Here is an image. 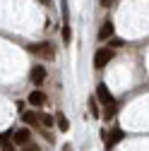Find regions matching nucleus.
<instances>
[{"label": "nucleus", "mask_w": 149, "mask_h": 151, "mask_svg": "<svg viewBox=\"0 0 149 151\" xmlns=\"http://www.w3.org/2000/svg\"><path fill=\"white\" fill-rule=\"evenodd\" d=\"M96 99H99L106 108H116V99L111 96V91H108L106 84H99V86H96Z\"/></svg>", "instance_id": "obj_1"}, {"label": "nucleus", "mask_w": 149, "mask_h": 151, "mask_svg": "<svg viewBox=\"0 0 149 151\" xmlns=\"http://www.w3.org/2000/svg\"><path fill=\"white\" fill-rule=\"evenodd\" d=\"M111 58H113V50H111V48H101V50H96V55H94V65H96V70L106 67V65L111 63Z\"/></svg>", "instance_id": "obj_2"}, {"label": "nucleus", "mask_w": 149, "mask_h": 151, "mask_svg": "<svg viewBox=\"0 0 149 151\" xmlns=\"http://www.w3.org/2000/svg\"><path fill=\"white\" fill-rule=\"evenodd\" d=\"M29 50L36 53V55H43V58H48V60L53 58V46H51V43H31Z\"/></svg>", "instance_id": "obj_3"}, {"label": "nucleus", "mask_w": 149, "mask_h": 151, "mask_svg": "<svg viewBox=\"0 0 149 151\" xmlns=\"http://www.w3.org/2000/svg\"><path fill=\"white\" fill-rule=\"evenodd\" d=\"M12 139H14V144H22V146H27V144H29V139H31V132H29L27 127H22V129L12 132Z\"/></svg>", "instance_id": "obj_4"}, {"label": "nucleus", "mask_w": 149, "mask_h": 151, "mask_svg": "<svg viewBox=\"0 0 149 151\" xmlns=\"http://www.w3.org/2000/svg\"><path fill=\"white\" fill-rule=\"evenodd\" d=\"M43 79H46V70H43L41 65H36V67L31 70V82H34V84H43Z\"/></svg>", "instance_id": "obj_5"}, {"label": "nucleus", "mask_w": 149, "mask_h": 151, "mask_svg": "<svg viewBox=\"0 0 149 151\" xmlns=\"http://www.w3.org/2000/svg\"><path fill=\"white\" fill-rule=\"evenodd\" d=\"M0 144H3V151H14V142H12V132H5V134H0Z\"/></svg>", "instance_id": "obj_6"}, {"label": "nucleus", "mask_w": 149, "mask_h": 151, "mask_svg": "<svg viewBox=\"0 0 149 151\" xmlns=\"http://www.w3.org/2000/svg\"><path fill=\"white\" fill-rule=\"evenodd\" d=\"M29 103L31 106H43L46 103V93L43 91H31L29 93Z\"/></svg>", "instance_id": "obj_7"}, {"label": "nucleus", "mask_w": 149, "mask_h": 151, "mask_svg": "<svg viewBox=\"0 0 149 151\" xmlns=\"http://www.w3.org/2000/svg\"><path fill=\"white\" fill-rule=\"evenodd\" d=\"M123 137H125V134H123V129H118V127H116V129L108 134V146H116V144H118Z\"/></svg>", "instance_id": "obj_8"}, {"label": "nucleus", "mask_w": 149, "mask_h": 151, "mask_svg": "<svg viewBox=\"0 0 149 151\" xmlns=\"http://www.w3.org/2000/svg\"><path fill=\"white\" fill-rule=\"evenodd\" d=\"M111 36H113V24L106 22V24L101 27V31H99V39H101V41H106V39H111Z\"/></svg>", "instance_id": "obj_9"}, {"label": "nucleus", "mask_w": 149, "mask_h": 151, "mask_svg": "<svg viewBox=\"0 0 149 151\" xmlns=\"http://www.w3.org/2000/svg\"><path fill=\"white\" fill-rule=\"evenodd\" d=\"M55 120H58V127H60L63 132H67V129H70V122H67V118L63 115V113H58V118H55Z\"/></svg>", "instance_id": "obj_10"}, {"label": "nucleus", "mask_w": 149, "mask_h": 151, "mask_svg": "<svg viewBox=\"0 0 149 151\" xmlns=\"http://www.w3.org/2000/svg\"><path fill=\"white\" fill-rule=\"evenodd\" d=\"M39 122H41L43 127H51V125H53V115H48V113H41V115H39Z\"/></svg>", "instance_id": "obj_11"}, {"label": "nucleus", "mask_w": 149, "mask_h": 151, "mask_svg": "<svg viewBox=\"0 0 149 151\" xmlns=\"http://www.w3.org/2000/svg\"><path fill=\"white\" fill-rule=\"evenodd\" d=\"M24 122H39V115H36V113H24Z\"/></svg>", "instance_id": "obj_12"}, {"label": "nucleus", "mask_w": 149, "mask_h": 151, "mask_svg": "<svg viewBox=\"0 0 149 151\" xmlns=\"http://www.w3.org/2000/svg\"><path fill=\"white\" fill-rule=\"evenodd\" d=\"M89 108H91V115H94V118H99V108H96V99H91V101H89Z\"/></svg>", "instance_id": "obj_13"}, {"label": "nucleus", "mask_w": 149, "mask_h": 151, "mask_svg": "<svg viewBox=\"0 0 149 151\" xmlns=\"http://www.w3.org/2000/svg\"><path fill=\"white\" fill-rule=\"evenodd\" d=\"M63 41H65V46L70 43V27H67V24L63 27Z\"/></svg>", "instance_id": "obj_14"}, {"label": "nucleus", "mask_w": 149, "mask_h": 151, "mask_svg": "<svg viewBox=\"0 0 149 151\" xmlns=\"http://www.w3.org/2000/svg\"><path fill=\"white\" fill-rule=\"evenodd\" d=\"M118 46H123V39H111V46L108 48H118Z\"/></svg>", "instance_id": "obj_15"}, {"label": "nucleus", "mask_w": 149, "mask_h": 151, "mask_svg": "<svg viewBox=\"0 0 149 151\" xmlns=\"http://www.w3.org/2000/svg\"><path fill=\"white\" fill-rule=\"evenodd\" d=\"M22 151H39V146H36V144H27Z\"/></svg>", "instance_id": "obj_16"}, {"label": "nucleus", "mask_w": 149, "mask_h": 151, "mask_svg": "<svg viewBox=\"0 0 149 151\" xmlns=\"http://www.w3.org/2000/svg\"><path fill=\"white\" fill-rule=\"evenodd\" d=\"M111 3H113V0H101V5H103V7H108Z\"/></svg>", "instance_id": "obj_17"}, {"label": "nucleus", "mask_w": 149, "mask_h": 151, "mask_svg": "<svg viewBox=\"0 0 149 151\" xmlns=\"http://www.w3.org/2000/svg\"><path fill=\"white\" fill-rule=\"evenodd\" d=\"M41 3H43V5H48V3H51V0H41Z\"/></svg>", "instance_id": "obj_18"}]
</instances>
